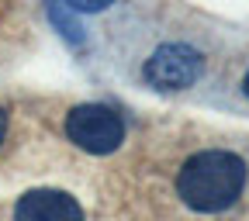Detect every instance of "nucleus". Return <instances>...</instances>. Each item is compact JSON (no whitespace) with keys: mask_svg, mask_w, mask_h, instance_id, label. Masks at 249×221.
Segmentation results:
<instances>
[{"mask_svg":"<svg viewBox=\"0 0 249 221\" xmlns=\"http://www.w3.org/2000/svg\"><path fill=\"white\" fill-rule=\"evenodd\" d=\"M242 187H246V163L225 149H204L191 155L177 173L180 201L197 214H218L232 207Z\"/></svg>","mask_w":249,"mask_h":221,"instance_id":"f257e3e1","label":"nucleus"},{"mask_svg":"<svg viewBox=\"0 0 249 221\" xmlns=\"http://www.w3.org/2000/svg\"><path fill=\"white\" fill-rule=\"evenodd\" d=\"M201 73H204V55L191 42H166L156 52H149V59L142 62V83L160 93L194 86Z\"/></svg>","mask_w":249,"mask_h":221,"instance_id":"f03ea898","label":"nucleus"},{"mask_svg":"<svg viewBox=\"0 0 249 221\" xmlns=\"http://www.w3.org/2000/svg\"><path fill=\"white\" fill-rule=\"evenodd\" d=\"M66 135L83 152L107 155L124 142V121L107 104H80L66 114Z\"/></svg>","mask_w":249,"mask_h":221,"instance_id":"7ed1b4c3","label":"nucleus"},{"mask_svg":"<svg viewBox=\"0 0 249 221\" xmlns=\"http://www.w3.org/2000/svg\"><path fill=\"white\" fill-rule=\"evenodd\" d=\"M14 221H83V207L66 190L42 187V190H28L18 201Z\"/></svg>","mask_w":249,"mask_h":221,"instance_id":"20e7f679","label":"nucleus"},{"mask_svg":"<svg viewBox=\"0 0 249 221\" xmlns=\"http://www.w3.org/2000/svg\"><path fill=\"white\" fill-rule=\"evenodd\" d=\"M4 135H7V111L0 107V142H4Z\"/></svg>","mask_w":249,"mask_h":221,"instance_id":"39448f33","label":"nucleus"},{"mask_svg":"<svg viewBox=\"0 0 249 221\" xmlns=\"http://www.w3.org/2000/svg\"><path fill=\"white\" fill-rule=\"evenodd\" d=\"M242 93L249 97V73H246V80H242Z\"/></svg>","mask_w":249,"mask_h":221,"instance_id":"423d86ee","label":"nucleus"}]
</instances>
